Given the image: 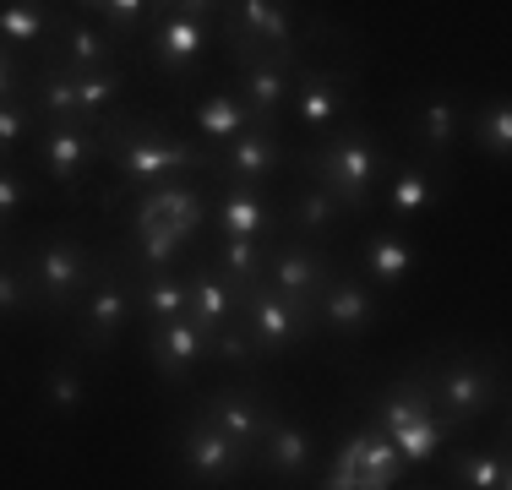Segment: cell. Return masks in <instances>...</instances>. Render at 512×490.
Segmentation results:
<instances>
[{"instance_id": "obj_36", "label": "cell", "mask_w": 512, "mask_h": 490, "mask_svg": "<svg viewBox=\"0 0 512 490\" xmlns=\"http://www.w3.org/2000/svg\"><path fill=\"white\" fill-rule=\"evenodd\" d=\"M480 153H491L496 164H507L512 153V98L507 93H491L485 104L469 109V131H463Z\"/></svg>"}, {"instance_id": "obj_39", "label": "cell", "mask_w": 512, "mask_h": 490, "mask_svg": "<svg viewBox=\"0 0 512 490\" xmlns=\"http://www.w3.org/2000/svg\"><path fill=\"white\" fill-rule=\"evenodd\" d=\"M207 360H218L224 371H235V376H262V354H256V343H251V333H246V322H224L213 338H207Z\"/></svg>"}, {"instance_id": "obj_35", "label": "cell", "mask_w": 512, "mask_h": 490, "mask_svg": "<svg viewBox=\"0 0 512 490\" xmlns=\"http://www.w3.org/2000/svg\"><path fill=\"white\" fill-rule=\"evenodd\" d=\"M22 316H39V294L22 262V240H6L0 245V322H22Z\"/></svg>"}, {"instance_id": "obj_8", "label": "cell", "mask_w": 512, "mask_h": 490, "mask_svg": "<svg viewBox=\"0 0 512 490\" xmlns=\"http://www.w3.org/2000/svg\"><path fill=\"white\" fill-rule=\"evenodd\" d=\"M207 186H213V180H164V186L131 191L126 229H142V235H175V240L197 245V235L207 229Z\"/></svg>"}, {"instance_id": "obj_14", "label": "cell", "mask_w": 512, "mask_h": 490, "mask_svg": "<svg viewBox=\"0 0 512 490\" xmlns=\"http://www.w3.org/2000/svg\"><path fill=\"white\" fill-rule=\"evenodd\" d=\"M93 164H99V137H93V126H39V137L28 142V169L50 180L66 202L82 196V175H88Z\"/></svg>"}, {"instance_id": "obj_3", "label": "cell", "mask_w": 512, "mask_h": 490, "mask_svg": "<svg viewBox=\"0 0 512 490\" xmlns=\"http://www.w3.org/2000/svg\"><path fill=\"white\" fill-rule=\"evenodd\" d=\"M22 262H28L33 294H39V316L44 322H71L77 305L88 300L93 278H99L104 245H88L71 224H55L44 235L22 240Z\"/></svg>"}, {"instance_id": "obj_38", "label": "cell", "mask_w": 512, "mask_h": 490, "mask_svg": "<svg viewBox=\"0 0 512 490\" xmlns=\"http://www.w3.org/2000/svg\"><path fill=\"white\" fill-rule=\"evenodd\" d=\"M33 196H39V175L28 164H0V245L17 240V224L28 218Z\"/></svg>"}, {"instance_id": "obj_41", "label": "cell", "mask_w": 512, "mask_h": 490, "mask_svg": "<svg viewBox=\"0 0 512 490\" xmlns=\"http://www.w3.org/2000/svg\"><path fill=\"white\" fill-rule=\"evenodd\" d=\"M0 98H28V60L0 44Z\"/></svg>"}, {"instance_id": "obj_24", "label": "cell", "mask_w": 512, "mask_h": 490, "mask_svg": "<svg viewBox=\"0 0 512 490\" xmlns=\"http://www.w3.org/2000/svg\"><path fill=\"white\" fill-rule=\"evenodd\" d=\"M442 474L447 490H512V463H507V441H453L442 452Z\"/></svg>"}, {"instance_id": "obj_13", "label": "cell", "mask_w": 512, "mask_h": 490, "mask_svg": "<svg viewBox=\"0 0 512 490\" xmlns=\"http://www.w3.org/2000/svg\"><path fill=\"white\" fill-rule=\"evenodd\" d=\"M251 469H262L267 480H278V485H289V490L311 485L316 480V431H311L306 420H295V414H284L273 403L262 436H256Z\"/></svg>"}, {"instance_id": "obj_22", "label": "cell", "mask_w": 512, "mask_h": 490, "mask_svg": "<svg viewBox=\"0 0 512 490\" xmlns=\"http://www.w3.org/2000/svg\"><path fill=\"white\" fill-rule=\"evenodd\" d=\"M44 55L60 60L66 71H104V66H126V44H115L104 28H93L77 6H60L55 11V28H50V44Z\"/></svg>"}, {"instance_id": "obj_34", "label": "cell", "mask_w": 512, "mask_h": 490, "mask_svg": "<svg viewBox=\"0 0 512 490\" xmlns=\"http://www.w3.org/2000/svg\"><path fill=\"white\" fill-rule=\"evenodd\" d=\"M77 11L126 49H131V39H142V33L153 28V17H158L153 0H88V6H77Z\"/></svg>"}, {"instance_id": "obj_33", "label": "cell", "mask_w": 512, "mask_h": 490, "mask_svg": "<svg viewBox=\"0 0 512 490\" xmlns=\"http://www.w3.org/2000/svg\"><path fill=\"white\" fill-rule=\"evenodd\" d=\"M120 262H126L131 278L142 273H180L191 262V245L175 240V235H142V229H126L120 240Z\"/></svg>"}, {"instance_id": "obj_17", "label": "cell", "mask_w": 512, "mask_h": 490, "mask_svg": "<svg viewBox=\"0 0 512 490\" xmlns=\"http://www.w3.org/2000/svg\"><path fill=\"white\" fill-rule=\"evenodd\" d=\"M349 98H355V71H327V66H300L295 71V93H289V115L311 142H322L327 131H338Z\"/></svg>"}, {"instance_id": "obj_25", "label": "cell", "mask_w": 512, "mask_h": 490, "mask_svg": "<svg viewBox=\"0 0 512 490\" xmlns=\"http://www.w3.org/2000/svg\"><path fill=\"white\" fill-rule=\"evenodd\" d=\"M436 420V403H431V382H425V365L393 376L382 392H371V425L382 436H404L414 425Z\"/></svg>"}, {"instance_id": "obj_16", "label": "cell", "mask_w": 512, "mask_h": 490, "mask_svg": "<svg viewBox=\"0 0 512 490\" xmlns=\"http://www.w3.org/2000/svg\"><path fill=\"white\" fill-rule=\"evenodd\" d=\"M207 229L218 240H278V186H218L207 191Z\"/></svg>"}, {"instance_id": "obj_30", "label": "cell", "mask_w": 512, "mask_h": 490, "mask_svg": "<svg viewBox=\"0 0 512 490\" xmlns=\"http://www.w3.org/2000/svg\"><path fill=\"white\" fill-rule=\"evenodd\" d=\"M207 267H213L218 278H224V289L235 294V305L246 300V294L262 284V267H267V240H213V251L202 256Z\"/></svg>"}, {"instance_id": "obj_19", "label": "cell", "mask_w": 512, "mask_h": 490, "mask_svg": "<svg viewBox=\"0 0 512 490\" xmlns=\"http://www.w3.org/2000/svg\"><path fill=\"white\" fill-rule=\"evenodd\" d=\"M295 169V147L267 131H246L213 153V186H278Z\"/></svg>"}, {"instance_id": "obj_40", "label": "cell", "mask_w": 512, "mask_h": 490, "mask_svg": "<svg viewBox=\"0 0 512 490\" xmlns=\"http://www.w3.org/2000/svg\"><path fill=\"white\" fill-rule=\"evenodd\" d=\"M33 137H39V115L28 98H0V164H22Z\"/></svg>"}, {"instance_id": "obj_32", "label": "cell", "mask_w": 512, "mask_h": 490, "mask_svg": "<svg viewBox=\"0 0 512 490\" xmlns=\"http://www.w3.org/2000/svg\"><path fill=\"white\" fill-rule=\"evenodd\" d=\"M55 11L60 6H39V0H6V6H0V44H6L11 55L33 60V49L50 44Z\"/></svg>"}, {"instance_id": "obj_2", "label": "cell", "mask_w": 512, "mask_h": 490, "mask_svg": "<svg viewBox=\"0 0 512 490\" xmlns=\"http://www.w3.org/2000/svg\"><path fill=\"white\" fill-rule=\"evenodd\" d=\"M387 164H393V153L382 147V131H376L371 120H344V126L327 131L322 142L295 147V169H289V175L316 180V186H327L355 218H371L376 191H382V180H387Z\"/></svg>"}, {"instance_id": "obj_29", "label": "cell", "mask_w": 512, "mask_h": 490, "mask_svg": "<svg viewBox=\"0 0 512 490\" xmlns=\"http://www.w3.org/2000/svg\"><path fill=\"white\" fill-rule=\"evenodd\" d=\"M186 316L202 327L207 338H213L224 322H235V316H240L235 294L224 289V278H218L202 256H197V262H186Z\"/></svg>"}, {"instance_id": "obj_42", "label": "cell", "mask_w": 512, "mask_h": 490, "mask_svg": "<svg viewBox=\"0 0 512 490\" xmlns=\"http://www.w3.org/2000/svg\"><path fill=\"white\" fill-rule=\"evenodd\" d=\"M431 490H436V485H431Z\"/></svg>"}, {"instance_id": "obj_7", "label": "cell", "mask_w": 512, "mask_h": 490, "mask_svg": "<svg viewBox=\"0 0 512 490\" xmlns=\"http://www.w3.org/2000/svg\"><path fill=\"white\" fill-rule=\"evenodd\" d=\"M169 447H175V463H180V474H186L191 490H229V485H240L251 474V452L235 447L229 436H218L213 425L202 420L197 403L180 414Z\"/></svg>"}, {"instance_id": "obj_1", "label": "cell", "mask_w": 512, "mask_h": 490, "mask_svg": "<svg viewBox=\"0 0 512 490\" xmlns=\"http://www.w3.org/2000/svg\"><path fill=\"white\" fill-rule=\"evenodd\" d=\"M99 137V164H109L115 191H148L164 180H213V153L191 142V131H175L158 115H131L115 109L93 126Z\"/></svg>"}, {"instance_id": "obj_11", "label": "cell", "mask_w": 512, "mask_h": 490, "mask_svg": "<svg viewBox=\"0 0 512 490\" xmlns=\"http://www.w3.org/2000/svg\"><path fill=\"white\" fill-rule=\"evenodd\" d=\"M311 322L316 338H338V343H355L365 338L376 322H382V294H376L355 267H338L311 300Z\"/></svg>"}, {"instance_id": "obj_20", "label": "cell", "mask_w": 512, "mask_h": 490, "mask_svg": "<svg viewBox=\"0 0 512 490\" xmlns=\"http://www.w3.org/2000/svg\"><path fill=\"white\" fill-rule=\"evenodd\" d=\"M278 218H284V235L322 245V240H333L355 213H349V207L338 202V196L327 191V186L289 175V186H278Z\"/></svg>"}, {"instance_id": "obj_37", "label": "cell", "mask_w": 512, "mask_h": 490, "mask_svg": "<svg viewBox=\"0 0 512 490\" xmlns=\"http://www.w3.org/2000/svg\"><path fill=\"white\" fill-rule=\"evenodd\" d=\"M77 77V104H82V115L99 126L104 115H115L120 109V98H126L131 88V71L126 66H104V71H71Z\"/></svg>"}, {"instance_id": "obj_5", "label": "cell", "mask_w": 512, "mask_h": 490, "mask_svg": "<svg viewBox=\"0 0 512 490\" xmlns=\"http://www.w3.org/2000/svg\"><path fill=\"white\" fill-rule=\"evenodd\" d=\"M425 382H431L436 414L463 425V431H480L491 414H502V398H507L502 365L474 349H453L442 360H425Z\"/></svg>"}, {"instance_id": "obj_27", "label": "cell", "mask_w": 512, "mask_h": 490, "mask_svg": "<svg viewBox=\"0 0 512 490\" xmlns=\"http://www.w3.org/2000/svg\"><path fill=\"white\" fill-rule=\"evenodd\" d=\"M246 131H256V120H251V109L240 104L235 93H229V82L207 88L197 104H191V142H202L207 153L229 147L235 137H246Z\"/></svg>"}, {"instance_id": "obj_4", "label": "cell", "mask_w": 512, "mask_h": 490, "mask_svg": "<svg viewBox=\"0 0 512 490\" xmlns=\"http://www.w3.org/2000/svg\"><path fill=\"white\" fill-rule=\"evenodd\" d=\"M213 49V6L202 0H158L153 28L142 33V66L164 77L169 88H186L202 77Z\"/></svg>"}, {"instance_id": "obj_18", "label": "cell", "mask_w": 512, "mask_h": 490, "mask_svg": "<svg viewBox=\"0 0 512 490\" xmlns=\"http://www.w3.org/2000/svg\"><path fill=\"white\" fill-rule=\"evenodd\" d=\"M338 273V256L327 245H311V240H295V235H278L267 240V267H262V284H273L284 300L295 305H311L316 289Z\"/></svg>"}, {"instance_id": "obj_12", "label": "cell", "mask_w": 512, "mask_h": 490, "mask_svg": "<svg viewBox=\"0 0 512 490\" xmlns=\"http://www.w3.org/2000/svg\"><path fill=\"white\" fill-rule=\"evenodd\" d=\"M453 186V164H436V158L404 153L387 164V180L376 191V207L387 213V229H409L414 218H425V207H436Z\"/></svg>"}, {"instance_id": "obj_26", "label": "cell", "mask_w": 512, "mask_h": 490, "mask_svg": "<svg viewBox=\"0 0 512 490\" xmlns=\"http://www.w3.org/2000/svg\"><path fill=\"white\" fill-rule=\"evenodd\" d=\"M39 403H44V414H50V420H77V414L93 403L88 354H77V349L55 354V360L44 365V376H39Z\"/></svg>"}, {"instance_id": "obj_10", "label": "cell", "mask_w": 512, "mask_h": 490, "mask_svg": "<svg viewBox=\"0 0 512 490\" xmlns=\"http://www.w3.org/2000/svg\"><path fill=\"white\" fill-rule=\"evenodd\" d=\"M469 109H474V98L458 93V88H420L409 98V115H404L409 153L436 158V164H453L463 131H469Z\"/></svg>"}, {"instance_id": "obj_9", "label": "cell", "mask_w": 512, "mask_h": 490, "mask_svg": "<svg viewBox=\"0 0 512 490\" xmlns=\"http://www.w3.org/2000/svg\"><path fill=\"white\" fill-rule=\"evenodd\" d=\"M240 322H246L256 354H262L267 365H273V360H289L295 349H306V343L316 338L311 305L284 300L273 284H256L246 300H240Z\"/></svg>"}, {"instance_id": "obj_31", "label": "cell", "mask_w": 512, "mask_h": 490, "mask_svg": "<svg viewBox=\"0 0 512 490\" xmlns=\"http://www.w3.org/2000/svg\"><path fill=\"white\" fill-rule=\"evenodd\" d=\"M131 300H137L142 327H169L186 316V267L180 273H142L131 278Z\"/></svg>"}, {"instance_id": "obj_15", "label": "cell", "mask_w": 512, "mask_h": 490, "mask_svg": "<svg viewBox=\"0 0 512 490\" xmlns=\"http://www.w3.org/2000/svg\"><path fill=\"white\" fill-rule=\"evenodd\" d=\"M306 66V55H273V60H256V66L229 71V93L251 109L256 131L267 137H284L289 126V93H295V71Z\"/></svg>"}, {"instance_id": "obj_21", "label": "cell", "mask_w": 512, "mask_h": 490, "mask_svg": "<svg viewBox=\"0 0 512 490\" xmlns=\"http://www.w3.org/2000/svg\"><path fill=\"white\" fill-rule=\"evenodd\" d=\"M197 409H202V420L213 425L218 436H229L235 447L256 452V436H262L267 414H273V398H267L262 387H251V382H224V387L202 392Z\"/></svg>"}, {"instance_id": "obj_6", "label": "cell", "mask_w": 512, "mask_h": 490, "mask_svg": "<svg viewBox=\"0 0 512 490\" xmlns=\"http://www.w3.org/2000/svg\"><path fill=\"white\" fill-rule=\"evenodd\" d=\"M137 322V300H131V273L120 262V245H104V262H99V278H93L88 300L77 305L71 316V349L88 354V360H104L115 354V343L126 338V327Z\"/></svg>"}, {"instance_id": "obj_23", "label": "cell", "mask_w": 512, "mask_h": 490, "mask_svg": "<svg viewBox=\"0 0 512 490\" xmlns=\"http://www.w3.org/2000/svg\"><path fill=\"white\" fill-rule=\"evenodd\" d=\"M142 354H148L153 376L164 387H186L207 360V333L191 316H180L169 327H142Z\"/></svg>"}, {"instance_id": "obj_28", "label": "cell", "mask_w": 512, "mask_h": 490, "mask_svg": "<svg viewBox=\"0 0 512 490\" xmlns=\"http://www.w3.org/2000/svg\"><path fill=\"white\" fill-rule=\"evenodd\" d=\"M414 267H420V251H414L409 229H371L360 245V267L355 273L365 278L371 289H398L414 278Z\"/></svg>"}]
</instances>
